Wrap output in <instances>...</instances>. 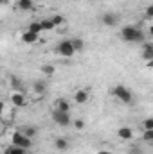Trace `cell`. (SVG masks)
I'll list each match as a JSON object with an SVG mask.
<instances>
[{
    "mask_svg": "<svg viewBox=\"0 0 153 154\" xmlns=\"http://www.w3.org/2000/svg\"><path fill=\"white\" fill-rule=\"evenodd\" d=\"M150 143H151V145H153V140H151V142H150Z\"/></svg>",
    "mask_w": 153,
    "mask_h": 154,
    "instance_id": "obj_32",
    "label": "cell"
},
{
    "mask_svg": "<svg viewBox=\"0 0 153 154\" xmlns=\"http://www.w3.org/2000/svg\"><path fill=\"white\" fill-rule=\"evenodd\" d=\"M5 154H25V149L16 147V145H11V147L5 149Z\"/></svg>",
    "mask_w": 153,
    "mask_h": 154,
    "instance_id": "obj_19",
    "label": "cell"
},
{
    "mask_svg": "<svg viewBox=\"0 0 153 154\" xmlns=\"http://www.w3.org/2000/svg\"><path fill=\"white\" fill-rule=\"evenodd\" d=\"M54 145H56L58 151H67V149H69V142H67L65 138H56V140H54Z\"/></svg>",
    "mask_w": 153,
    "mask_h": 154,
    "instance_id": "obj_14",
    "label": "cell"
},
{
    "mask_svg": "<svg viewBox=\"0 0 153 154\" xmlns=\"http://www.w3.org/2000/svg\"><path fill=\"white\" fill-rule=\"evenodd\" d=\"M33 90H34L36 93H40V95L45 93V90H47V82H45V81H36V82L33 84Z\"/></svg>",
    "mask_w": 153,
    "mask_h": 154,
    "instance_id": "obj_15",
    "label": "cell"
},
{
    "mask_svg": "<svg viewBox=\"0 0 153 154\" xmlns=\"http://www.w3.org/2000/svg\"><path fill=\"white\" fill-rule=\"evenodd\" d=\"M112 95H115L122 104H132L133 102V95H132V91L126 88V86H122V84H117L112 88Z\"/></svg>",
    "mask_w": 153,
    "mask_h": 154,
    "instance_id": "obj_2",
    "label": "cell"
},
{
    "mask_svg": "<svg viewBox=\"0 0 153 154\" xmlns=\"http://www.w3.org/2000/svg\"><path fill=\"white\" fill-rule=\"evenodd\" d=\"M41 72H43L45 75H52V74H54V68H52L50 65H45V66H41Z\"/></svg>",
    "mask_w": 153,
    "mask_h": 154,
    "instance_id": "obj_24",
    "label": "cell"
},
{
    "mask_svg": "<svg viewBox=\"0 0 153 154\" xmlns=\"http://www.w3.org/2000/svg\"><path fill=\"white\" fill-rule=\"evenodd\" d=\"M101 23L106 25V27H115L119 23V14H115V13H105L101 16Z\"/></svg>",
    "mask_w": 153,
    "mask_h": 154,
    "instance_id": "obj_6",
    "label": "cell"
},
{
    "mask_svg": "<svg viewBox=\"0 0 153 154\" xmlns=\"http://www.w3.org/2000/svg\"><path fill=\"white\" fill-rule=\"evenodd\" d=\"M41 27H43V31H52L56 25H54L52 18H45V20H41Z\"/></svg>",
    "mask_w": 153,
    "mask_h": 154,
    "instance_id": "obj_18",
    "label": "cell"
},
{
    "mask_svg": "<svg viewBox=\"0 0 153 154\" xmlns=\"http://www.w3.org/2000/svg\"><path fill=\"white\" fill-rule=\"evenodd\" d=\"M52 120H54V124H58L61 127H67V125L72 124V118L69 115V111H60V109L52 111Z\"/></svg>",
    "mask_w": 153,
    "mask_h": 154,
    "instance_id": "obj_5",
    "label": "cell"
},
{
    "mask_svg": "<svg viewBox=\"0 0 153 154\" xmlns=\"http://www.w3.org/2000/svg\"><path fill=\"white\" fill-rule=\"evenodd\" d=\"M54 106H56V109H60V111H70V104H69L65 99H58V100L54 102Z\"/></svg>",
    "mask_w": 153,
    "mask_h": 154,
    "instance_id": "obj_13",
    "label": "cell"
},
{
    "mask_svg": "<svg viewBox=\"0 0 153 154\" xmlns=\"http://www.w3.org/2000/svg\"><path fill=\"white\" fill-rule=\"evenodd\" d=\"M117 136H119L121 140H132L133 131H132L130 127H121V129H117Z\"/></svg>",
    "mask_w": 153,
    "mask_h": 154,
    "instance_id": "obj_9",
    "label": "cell"
},
{
    "mask_svg": "<svg viewBox=\"0 0 153 154\" xmlns=\"http://www.w3.org/2000/svg\"><path fill=\"white\" fill-rule=\"evenodd\" d=\"M16 5H18V9H22V11H31V9L34 7V2H33V0H18Z\"/></svg>",
    "mask_w": 153,
    "mask_h": 154,
    "instance_id": "obj_12",
    "label": "cell"
},
{
    "mask_svg": "<svg viewBox=\"0 0 153 154\" xmlns=\"http://www.w3.org/2000/svg\"><path fill=\"white\" fill-rule=\"evenodd\" d=\"M11 142H13V145H16V147H22V149H31V138L29 136H25L22 131H16L13 136H11Z\"/></svg>",
    "mask_w": 153,
    "mask_h": 154,
    "instance_id": "obj_4",
    "label": "cell"
},
{
    "mask_svg": "<svg viewBox=\"0 0 153 154\" xmlns=\"http://www.w3.org/2000/svg\"><path fill=\"white\" fill-rule=\"evenodd\" d=\"M142 140H144V142H148V143L151 142V140H153V129H144V134H142Z\"/></svg>",
    "mask_w": 153,
    "mask_h": 154,
    "instance_id": "obj_22",
    "label": "cell"
},
{
    "mask_svg": "<svg viewBox=\"0 0 153 154\" xmlns=\"http://www.w3.org/2000/svg\"><path fill=\"white\" fill-rule=\"evenodd\" d=\"M25 136H29V138H33V136H36L38 134V129L34 127V125H27V127H24V131H22Z\"/></svg>",
    "mask_w": 153,
    "mask_h": 154,
    "instance_id": "obj_16",
    "label": "cell"
},
{
    "mask_svg": "<svg viewBox=\"0 0 153 154\" xmlns=\"http://www.w3.org/2000/svg\"><path fill=\"white\" fill-rule=\"evenodd\" d=\"M150 36H153V25L150 27Z\"/></svg>",
    "mask_w": 153,
    "mask_h": 154,
    "instance_id": "obj_30",
    "label": "cell"
},
{
    "mask_svg": "<svg viewBox=\"0 0 153 154\" xmlns=\"http://www.w3.org/2000/svg\"><path fill=\"white\" fill-rule=\"evenodd\" d=\"M146 18H153V4L146 7Z\"/></svg>",
    "mask_w": 153,
    "mask_h": 154,
    "instance_id": "obj_27",
    "label": "cell"
},
{
    "mask_svg": "<svg viewBox=\"0 0 153 154\" xmlns=\"http://www.w3.org/2000/svg\"><path fill=\"white\" fill-rule=\"evenodd\" d=\"M56 54L63 56V57H72L76 54L74 47H72V39H63L56 45Z\"/></svg>",
    "mask_w": 153,
    "mask_h": 154,
    "instance_id": "obj_3",
    "label": "cell"
},
{
    "mask_svg": "<svg viewBox=\"0 0 153 154\" xmlns=\"http://www.w3.org/2000/svg\"><path fill=\"white\" fill-rule=\"evenodd\" d=\"M72 47H74L76 52H81V50L85 48V41L81 38H72Z\"/></svg>",
    "mask_w": 153,
    "mask_h": 154,
    "instance_id": "obj_17",
    "label": "cell"
},
{
    "mask_svg": "<svg viewBox=\"0 0 153 154\" xmlns=\"http://www.w3.org/2000/svg\"><path fill=\"white\" fill-rule=\"evenodd\" d=\"M38 36L40 34H36V32H33V31H25L24 34H22V41L24 43H34V41H38Z\"/></svg>",
    "mask_w": 153,
    "mask_h": 154,
    "instance_id": "obj_8",
    "label": "cell"
},
{
    "mask_svg": "<svg viewBox=\"0 0 153 154\" xmlns=\"http://www.w3.org/2000/svg\"><path fill=\"white\" fill-rule=\"evenodd\" d=\"M142 57L146 61H151L153 59V43H144L142 45Z\"/></svg>",
    "mask_w": 153,
    "mask_h": 154,
    "instance_id": "obj_7",
    "label": "cell"
},
{
    "mask_svg": "<svg viewBox=\"0 0 153 154\" xmlns=\"http://www.w3.org/2000/svg\"><path fill=\"white\" fill-rule=\"evenodd\" d=\"M148 66H153V59L150 61V63H148Z\"/></svg>",
    "mask_w": 153,
    "mask_h": 154,
    "instance_id": "obj_31",
    "label": "cell"
},
{
    "mask_svg": "<svg viewBox=\"0 0 153 154\" xmlns=\"http://www.w3.org/2000/svg\"><path fill=\"white\" fill-rule=\"evenodd\" d=\"M74 127H76V129H83V127H85V120H81V118L74 120Z\"/></svg>",
    "mask_w": 153,
    "mask_h": 154,
    "instance_id": "obj_25",
    "label": "cell"
},
{
    "mask_svg": "<svg viewBox=\"0 0 153 154\" xmlns=\"http://www.w3.org/2000/svg\"><path fill=\"white\" fill-rule=\"evenodd\" d=\"M74 100H76V104H85L88 100V91L86 90H77L76 95H74Z\"/></svg>",
    "mask_w": 153,
    "mask_h": 154,
    "instance_id": "obj_10",
    "label": "cell"
},
{
    "mask_svg": "<svg viewBox=\"0 0 153 154\" xmlns=\"http://www.w3.org/2000/svg\"><path fill=\"white\" fill-rule=\"evenodd\" d=\"M29 31H33V32H43V27H41V22H33V23H29Z\"/></svg>",
    "mask_w": 153,
    "mask_h": 154,
    "instance_id": "obj_20",
    "label": "cell"
},
{
    "mask_svg": "<svg viewBox=\"0 0 153 154\" xmlns=\"http://www.w3.org/2000/svg\"><path fill=\"white\" fill-rule=\"evenodd\" d=\"M11 86L15 88V91H20V90H22V82H20V79L13 75L11 77Z\"/></svg>",
    "mask_w": 153,
    "mask_h": 154,
    "instance_id": "obj_21",
    "label": "cell"
},
{
    "mask_svg": "<svg viewBox=\"0 0 153 154\" xmlns=\"http://www.w3.org/2000/svg\"><path fill=\"white\" fill-rule=\"evenodd\" d=\"M121 38L124 41H130V43H142L144 41V32L139 27L126 25V27L121 29Z\"/></svg>",
    "mask_w": 153,
    "mask_h": 154,
    "instance_id": "obj_1",
    "label": "cell"
},
{
    "mask_svg": "<svg viewBox=\"0 0 153 154\" xmlns=\"http://www.w3.org/2000/svg\"><path fill=\"white\" fill-rule=\"evenodd\" d=\"M132 154H141V151H139L137 147H133V151H132Z\"/></svg>",
    "mask_w": 153,
    "mask_h": 154,
    "instance_id": "obj_28",
    "label": "cell"
},
{
    "mask_svg": "<svg viewBox=\"0 0 153 154\" xmlns=\"http://www.w3.org/2000/svg\"><path fill=\"white\" fill-rule=\"evenodd\" d=\"M144 129H153V116L144 120Z\"/></svg>",
    "mask_w": 153,
    "mask_h": 154,
    "instance_id": "obj_26",
    "label": "cell"
},
{
    "mask_svg": "<svg viewBox=\"0 0 153 154\" xmlns=\"http://www.w3.org/2000/svg\"><path fill=\"white\" fill-rule=\"evenodd\" d=\"M11 102H13L16 108H22V106H25V97H24L22 93H13Z\"/></svg>",
    "mask_w": 153,
    "mask_h": 154,
    "instance_id": "obj_11",
    "label": "cell"
},
{
    "mask_svg": "<svg viewBox=\"0 0 153 154\" xmlns=\"http://www.w3.org/2000/svg\"><path fill=\"white\" fill-rule=\"evenodd\" d=\"M97 154H110V152H108V151H99Z\"/></svg>",
    "mask_w": 153,
    "mask_h": 154,
    "instance_id": "obj_29",
    "label": "cell"
},
{
    "mask_svg": "<svg viewBox=\"0 0 153 154\" xmlns=\"http://www.w3.org/2000/svg\"><path fill=\"white\" fill-rule=\"evenodd\" d=\"M52 22H54V25H61V23L65 22V16H61V14H54V16H52Z\"/></svg>",
    "mask_w": 153,
    "mask_h": 154,
    "instance_id": "obj_23",
    "label": "cell"
}]
</instances>
